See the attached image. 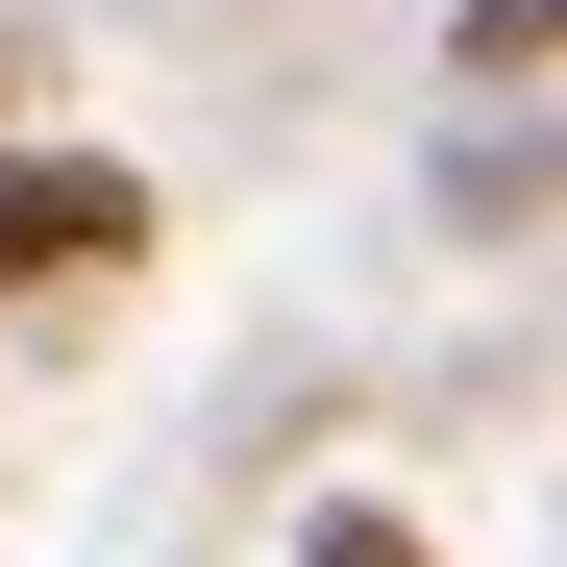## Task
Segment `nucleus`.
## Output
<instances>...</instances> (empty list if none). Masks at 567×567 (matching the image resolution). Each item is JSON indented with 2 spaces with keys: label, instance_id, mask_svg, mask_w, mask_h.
<instances>
[{
  "label": "nucleus",
  "instance_id": "1",
  "mask_svg": "<svg viewBox=\"0 0 567 567\" xmlns=\"http://www.w3.org/2000/svg\"><path fill=\"white\" fill-rule=\"evenodd\" d=\"M148 247V173L124 148H0V297H74V271Z\"/></svg>",
  "mask_w": 567,
  "mask_h": 567
},
{
  "label": "nucleus",
  "instance_id": "2",
  "mask_svg": "<svg viewBox=\"0 0 567 567\" xmlns=\"http://www.w3.org/2000/svg\"><path fill=\"white\" fill-rule=\"evenodd\" d=\"M297 567H420V518H395V494H321V518H297Z\"/></svg>",
  "mask_w": 567,
  "mask_h": 567
},
{
  "label": "nucleus",
  "instance_id": "3",
  "mask_svg": "<svg viewBox=\"0 0 567 567\" xmlns=\"http://www.w3.org/2000/svg\"><path fill=\"white\" fill-rule=\"evenodd\" d=\"M543 25H567V0H468V50H494V100L543 74Z\"/></svg>",
  "mask_w": 567,
  "mask_h": 567
},
{
  "label": "nucleus",
  "instance_id": "4",
  "mask_svg": "<svg viewBox=\"0 0 567 567\" xmlns=\"http://www.w3.org/2000/svg\"><path fill=\"white\" fill-rule=\"evenodd\" d=\"M0 100H25V25H0Z\"/></svg>",
  "mask_w": 567,
  "mask_h": 567
}]
</instances>
